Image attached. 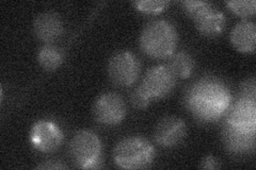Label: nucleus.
Returning <instances> with one entry per match:
<instances>
[{
    "mask_svg": "<svg viewBox=\"0 0 256 170\" xmlns=\"http://www.w3.org/2000/svg\"><path fill=\"white\" fill-rule=\"evenodd\" d=\"M232 97L226 85L214 77H205L192 84L185 94V104L196 119L212 123L230 107Z\"/></svg>",
    "mask_w": 256,
    "mask_h": 170,
    "instance_id": "nucleus-1",
    "label": "nucleus"
},
{
    "mask_svg": "<svg viewBox=\"0 0 256 170\" xmlns=\"http://www.w3.org/2000/svg\"><path fill=\"white\" fill-rule=\"evenodd\" d=\"M178 33L171 22L164 19H156L148 22L143 28L140 35V47L142 51L152 58L162 59L173 54Z\"/></svg>",
    "mask_w": 256,
    "mask_h": 170,
    "instance_id": "nucleus-2",
    "label": "nucleus"
},
{
    "mask_svg": "<svg viewBox=\"0 0 256 170\" xmlns=\"http://www.w3.org/2000/svg\"><path fill=\"white\" fill-rule=\"evenodd\" d=\"M156 151L148 140L130 136L120 142L114 150V163L123 169L148 168L155 159Z\"/></svg>",
    "mask_w": 256,
    "mask_h": 170,
    "instance_id": "nucleus-3",
    "label": "nucleus"
},
{
    "mask_svg": "<svg viewBox=\"0 0 256 170\" xmlns=\"http://www.w3.org/2000/svg\"><path fill=\"white\" fill-rule=\"evenodd\" d=\"M70 156L78 168H98L102 163V144L98 135L86 130L77 132L70 143Z\"/></svg>",
    "mask_w": 256,
    "mask_h": 170,
    "instance_id": "nucleus-4",
    "label": "nucleus"
},
{
    "mask_svg": "<svg viewBox=\"0 0 256 170\" xmlns=\"http://www.w3.org/2000/svg\"><path fill=\"white\" fill-rule=\"evenodd\" d=\"M141 65L137 56L130 51H118L108 63V75L112 83L118 86H130L140 75Z\"/></svg>",
    "mask_w": 256,
    "mask_h": 170,
    "instance_id": "nucleus-5",
    "label": "nucleus"
},
{
    "mask_svg": "<svg viewBox=\"0 0 256 170\" xmlns=\"http://www.w3.org/2000/svg\"><path fill=\"white\" fill-rule=\"evenodd\" d=\"M93 115L95 120L102 125H118L126 115L125 102L116 93L102 94L93 105Z\"/></svg>",
    "mask_w": 256,
    "mask_h": 170,
    "instance_id": "nucleus-6",
    "label": "nucleus"
},
{
    "mask_svg": "<svg viewBox=\"0 0 256 170\" xmlns=\"http://www.w3.org/2000/svg\"><path fill=\"white\" fill-rule=\"evenodd\" d=\"M176 84V77L166 65L150 68L143 78L141 86L152 99H162L172 93Z\"/></svg>",
    "mask_w": 256,
    "mask_h": 170,
    "instance_id": "nucleus-7",
    "label": "nucleus"
},
{
    "mask_svg": "<svg viewBox=\"0 0 256 170\" xmlns=\"http://www.w3.org/2000/svg\"><path fill=\"white\" fill-rule=\"evenodd\" d=\"M64 139L61 129L52 121L40 120L31 128L30 141L34 147L42 152L58 149Z\"/></svg>",
    "mask_w": 256,
    "mask_h": 170,
    "instance_id": "nucleus-8",
    "label": "nucleus"
},
{
    "mask_svg": "<svg viewBox=\"0 0 256 170\" xmlns=\"http://www.w3.org/2000/svg\"><path fill=\"white\" fill-rule=\"evenodd\" d=\"M226 123L240 130L255 133L256 130V102L242 98L230 107Z\"/></svg>",
    "mask_w": 256,
    "mask_h": 170,
    "instance_id": "nucleus-9",
    "label": "nucleus"
},
{
    "mask_svg": "<svg viewBox=\"0 0 256 170\" xmlns=\"http://www.w3.org/2000/svg\"><path fill=\"white\" fill-rule=\"evenodd\" d=\"M186 125L176 116H166L159 120L155 129V140L162 147H174L186 135Z\"/></svg>",
    "mask_w": 256,
    "mask_h": 170,
    "instance_id": "nucleus-10",
    "label": "nucleus"
},
{
    "mask_svg": "<svg viewBox=\"0 0 256 170\" xmlns=\"http://www.w3.org/2000/svg\"><path fill=\"white\" fill-rule=\"evenodd\" d=\"M222 142L224 147L230 153L242 155L254 150L255 147V133H250L240 130L228 123H224L221 131Z\"/></svg>",
    "mask_w": 256,
    "mask_h": 170,
    "instance_id": "nucleus-11",
    "label": "nucleus"
},
{
    "mask_svg": "<svg viewBox=\"0 0 256 170\" xmlns=\"http://www.w3.org/2000/svg\"><path fill=\"white\" fill-rule=\"evenodd\" d=\"M64 31L60 16L52 12H45L38 15L34 21L36 36L44 43H52L57 40Z\"/></svg>",
    "mask_w": 256,
    "mask_h": 170,
    "instance_id": "nucleus-12",
    "label": "nucleus"
},
{
    "mask_svg": "<svg viewBox=\"0 0 256 170\" xmlns=\"http://www.w3.org/2000/svg\"><path fill=\"white\" fill-rule=\"evenodd\" d=\"M230 42L236 49L242 53H253L256 46V27L250 20L238 22L232 30Z\"/></svg>",
    "mask_w": 256,
    "mask_h": 170,
    "instance_id": "nucleus-13",
    "label": "nucleus"
},
{
    "mask_svg": "<svg viewBox=\"0 0 256 170\" xmlns=\"http://www.w3.org/2000/svg\"><path fill=\"white\" fill-rule=\"evenodd\" d=\"M198 30L206 36H217L226 28V18L222 12L212 9L194 20Z\"/></svg>",
    "mask_w": 256,
    "mask_h": 170,
    "instance_id": "nucleus-14",
    "label": "nucleus"
},
{
    "mask_svg": "<svg viewBox=\"0 0 256 170\" xmlns=\"http://www.w3.org/2000/svg\"><path fill=\"white\" fill-rule=\"evenodd\" d=\"M166 66L170 68L175 77L185 79L192 74V70H194V62L190 54L180 51L170 55Z\"/></svg>",
    "mask_w": 256,
    "mask_h": 170,
    "instance_id": "nucleus-15",
    "label": "nucleus"
},
{
    "mask_svg": "<svg viewBox=\"0 0 256 170\" xmlns=\"http://www.w3.org/2000/svg\"><path fill=\"white\" fill-rule=\"evenodd\" d=\"M38 60L41 65L47 71H54L60 67L63 62V52L58 47L47 44L43 46L38 51Z\"/></svg>",
    "mask_w": 256,
    "mask_h": 170,
    "instance_id": "nucleus-16",
    "label": "nucleus"
},
{
    "mask_svg": "<svg viewBox=\"0 0 256 170\" xmlns=\"http://www.w3.org/2000/svg\"><path fill=\"white\" fill-rule=\"evenodd\" d=\"M182 5L187 14L194 20L201 17L202 15L214 9L210 2L198 1V0H187V1L182 2Z\"/></svg>",
    "mask_w": 256,
    "mask_h": 170,
    "instance_id": "nucleus-17",
    "label": "nucleus"
},
{
    "mask_svg": "<svg viewBox=\"0 0 256 170\" xmlns=\"http://www.w3.org/2000/svg\"><path fill=\"white\" fill-rule=\"evenodd\" d=\"M226 4L235 14L246 17L255 14L256 2L254 0H235V1H226Z\"/></svg>",
    "mask_w": 256,
    "mask_h": 170,
    "instance_id": "nucleus-18",
    "label": "nucleus"
},
{
    "mask_svg": "<svg viewBox=\"0 0 256 170\" xmlns=\"http://www.w3.org/2000/svg\"><path fill=\"white\" fill-rule=\"evenodd\" d=\"M134 5L136 9L143 13L157 14L166 9L168 2L164 0H140V1H134Z\"/></svg>",
    "mask_w": 256,
    "mask_h": 170,
    "instance_id": "nucleus-19",
    "label": "nucleus"
},
{
    "mask_svg": "<svg viewBox=\"0 0 256 170\" xmlns=\"http://www.w3.org/2000/svg\"><path fill=\"white\" fill-rule=\"evenodd\" d=\"M150 100L152 98L141 86V84L137 88H134L130 95L132 104L136 109H146L150 104Z\"/></svg>",
    "mask_w": 256,
    "mask_h": 170,
    "instance_id": "nucleus-20",
    "label": "nucleus"
},
{
    "mask_svg": "<svg viewBox=\"0 0 256 170\" xmlns=\"http://www.w3.org/2000/svg\"><path fill=\"white\" fill-rule=\"evenodd\" d=\"M242 98H246L255 100L256 98V88H255V80L252 78L248 80L242 87Z\"/></svg>",
    "mask_w": 256,
    "mask_h": 170,
    "instance_id": "nucleus-21",
    "label": "nucleus"
},
{
    "mask_svg": "<svg viewBox=\"0 0 256 170\" xmlns=\"http://www.w3.org/2000/svg\"><path fill=\"white\" fill-rule=\"evenodd\" d=\"M200 167L203 169H219L221 167V165H220V162L217 158H214L212 156H207L201 162V166Z\"/></svg>",
    "mask_w": 256,
    "mask_h": 170,
    "instance_id": "nucleus-22",
    "label": "nucleus"
},
{
    "mask_svg": "<svg viewBox=\"0 0 256 170\" xmlns=\"http://www.w3.org/2000/svg\"><path fill=\"white\" fill-rule=\"evenodd\" d=\"M38 169H64L66 168V165H63L61 163H58V162H47L46 164H41L36 167Z\"/></svg>",
    "mask_w": 256,
    "mask_h": 170,
    "instance_id": "nucleus-23",
    "label": "nucleus"
}]
</instances>
